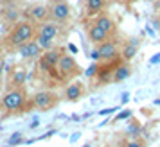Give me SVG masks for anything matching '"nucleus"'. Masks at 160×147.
<instances>
[{"mask_svg":"<svg viewBox=\"0 0 160 147\" xmlns=\"http://www.w3.org/2000/svg\"><path fill=\"white\" fill-rule=\"evenodd\" d=\"M38 34V27L34 22L31 20H20V22L13 25V29L9 31V34L6 36V45L9 49H20L22 45L29 43L31 40H34Z\"/></svg>","mask_w":160,"mask_h":147,"instance_id":"obj_1","label":"nucleus"},{"mask_svg":"<svg viewBox=\"0 0 160 147\" xmlns=\"http://www.w3.org/2000/svg\"><path fill=\"white\" fill-rule=\"evenodd\" d=\"M25 101H27V93H25L23 86L22 88H8L0 101V120L22 111Z\"/></svg>","mask_w":160,"mask_h":147,"instance_id":"obj_2","label":"nucleus"},{"mask_svg":"<svg viewBox=\"0 0 160 147\" xmlns=\"http://www.w3.org/2000/svg\"><path fill=\"white\" fill-rule=\"evenodd\" d=\"M72 9L67 0H51L49 2V20H54L58 23H67L70 20Z\"/></svg>","mask_w":160,"mask_h":147,"instance_id":"obj_3","label":"nucleus"},{"mask_svg":"<svg viewBox=\"0 0 160 147\" xmlns=\"http://www.w3.org/2000/svg\"><path fill=\"white\" fill-rule=\"evenodd\" d=\"M58 104V95L51 92V90H42L36 92L34 95L31 97V106L38 111H49Z\"/></svg>","mask_w":160,"mask_h":147,"instance_id":"obj_4","label":"nucleus"},{"mask_svg":"<svg viewBox=\"0 0 160 147\" xmlns=\"http://www.w3.org/2000/svg\"><path fill=\"white\" fill-rule=\"evenodd\" d=\"M121 56V45L117 41H112V40H106L102 43L97 45V49L94 50V59H99V61H113L115 58Z\"/></svg>","mask_w":160,"mask_h":147,"instance_id":"obj_5","label":"nucleus"},{"mask_svg":"<svg viewBox=\"0 0 160 147\" xmlns=\"http://www.w3.org/2000/svg\"><path fill=\"white\" fill-rule=\"evenodd\" d=\"M65 54V50L61 47H54L51 50H45L42 54V58L38 59V66L40 70L43 72H52V70H58V65H59V59L61 56Z\"/></svg>","mask_w":160,"mask_h":147,"instance_id":"obj_6","label":"nucleus"},{"mask_svg":"<svg viewBox=\"0 0 160 147\" xmlns=\"http://www.w3.org/2000/svg\"><path fill=\"white\" fill-rule=\"evenodd\" d=\"M58 74H59V77H63V79H74V77L81 75L83 70L78 65V61L74 59V56L63 54L61 59H59V65H58Z\"/></svg>","mask_w":160,"mask_h":147,"instance_id":"obj_7","label":"nucleus"},{"mask_svg":"<svg viewBox=\"0 0 160 147\" xmlns=\"http://www.w3.org/2000/svg\"><path fill=\"white\" fill-rule=\"evenodd\" d=\"M25 16L29 18L31 22L42 23V22H45V20H49V6H47V4H42V2H34V4L27 6Z\"/></svg>","mask_w":160,"mask_h":147,"instance_id":"obj_8","label":"nucleus"},{"mask_svg":"<svg viewBox=\"0 0 160 147\" xmlns=\"http://www.w3.org/2000/svg\"><path fill=\"white\" fill-rule=\"evenodd\" d=\"M18 54H20V58L25 59V61H38V59L42 58V54H43V49L38 45L36 40H31L29 43L22 45V47L18 49Z\"/></svg>","mask_w":160,"mask_h":147,"instance_id":"obj_9","label":"nucleus"},{"mask_svg":"<svg viewBox=\"0 0 160 147\" xmlns=\"http://www.w3.org/2000/svg\"><path fill=\"white\" fill-rule=\"evenodd\" d=\"M61 25L63 23H58V22H54V20H45V22L38 23V34L47 36L56 41L61 36Z\"/></svg>","mask_w":160,"mask_h":147,"instance_id":"obj_10","label":"nucleus"},{"mask_svg":"<svg viewBox=\"0 0 160 147\" xmlns=\"http://www.w3.org/2000/svg\"><path fill=\"white\" fill-rule=\"evenodd\" d=\"M0 20H2L4 25H8V27L16 25V23L22 20V11L16 7V6H13V4H8L6 7L0 11Z\"/></svg>","mask_w":160,"mask_h":147,"instance_id":"obj_11","label":"nucleus"},{"mask_svg":"<svg viewBox=\"0 0 160 147\" xmlns=\"http://www.w3.org/2000/svg\"><path fill=\"white\" fill-rule=\"evenodd\" d=\"M85 93V86H83V83L79 81H72L68 83L63 90V99L68 101V102H76V101H79L81 97Z\"/></svg>","mask_w":160,"mask_h":147,"instance_id":"obj_12","label":"nucleus"},{"mask_svg":"<svg viewBox=\"0 0 160 147\" xmlns=\"http://www.w3.org/2000/svg\"><path fill=\"white\" fill-rule=\"evenodd\" d=\"M108 38H110V32L104 31L101 25H97L95 22L88 27V40H90V43L99 45V43H102V41H106Z\"/></svg>","mask_w":160,"mask_h":147,"instance_id":"obj_13","label":"nucleus"},{"mask_svg":"<svg viewBox=\"0 0 160 147\" xmlns=\"http://www.w3.org/2000/svg\"><path fill=\"white\" fill-rule=\"evenodd\" d=\"M131 74H133V70H131V65L128 63V61H122V63H119V65L113 68V75H112V83H115V84H119V83L126 81L128 77H131Z\"/></svg>","mask_w":160,"mask_h":147,"instance_id":"obj_14","label":"nucleus"},{"mask_svg":"<svg viewBox=\"0 0 160 147\" xmlns=\"http://www.w3.org/2000/svg\"><path fill=\"white\" fill-rule=\"evenodd\" d=\"M137 50H138V38H131L128 41H124L122 47H121V58L124 61H130L137 54Z\"/></svg>","mask_w":160,"mask_h":147,"instance_id":"obj_15","label":"nucleus"},{"mask_svg":"<svg viewBox=\"0 0 160 147\" xmlns=\"http://www.w3.org/2000/svg\"><path fill=\"white\" fill-rule=\"evenodd\" d=\"M27 81V72L23 68H15L11 74V79H9L8 88H22Z\"/></svg>","mask_w":160,"mask_h":147,"instance_id":"obj_16","label":"nucleus"},{"mask_svg":"<svg viewBox=\"0 0 160 147\" xmlns=\"http://www.w3.org/2000/svg\"><path fill=\"white\" fill-rule=\"evenodd\" d=\"M106 7V0H87V15L97 16Z\"/></svg>","mask_w":160,"mask_h":147,"instance_id":"obj_17","label":"nucleus"},{"mask_svg":"<svg viewBox=\"0 0 160 147\" xmlns=\"http://www.w3.org/2000/svg\"><path fill=\"white\" fill-rule=\"evenodd\" d=\"M95 23H97V25H101L104 31H108L110 34L115 31V22H113V20H112L108 15H104V13L97 15V18H95Z\"/></svg>","mask_w":160,"mask_h":147,"instance_id":"obj_18","label":"nucleus"},{"mask_svg":"<svg viewBox=\"0 0 160 147\" xmlns=\"http://www.w3.org/2000/svg\"><path fill=\"white\" fill-rule=\"evenodd\" d=\"M38 41V45L43 49V52L45 50H51V49H54L56 47V41L54 40H51V38H47V36H42V34H36V38H34Z\"/></svg>","mask_w":160,"mask_h":147,"instance_id":"obj_19","label":"nucleus"},{"mask_svg":"<svg viewBox=\"0 0 160 147\" xmlns=\"http://www.w3.org/2000/svg\"><path fill=\"white\" fill-rule=\"evenodd\" d=\"M138 133H142V126L138 124L137 120H131V126L128 127V135H131V136H137Z\"/></svg>","mask_w":160,"mask_h":147,"instance_id":"obj_20","label":"nucleus"},{"mask_svg":"<svg viewBox=\"0 0 160 147\" xmlns=\"http://www.w3.org/2000/svg\"><path fill=\"white\" fill-rule=\"evenodd\" d=\"M124 147H144V142L140 138H131L124 144Z\"/></svg>","mask_w":160,"mask_h":147,"instance_id":"obj_21","label":"nucleus"},{"mask_svg":"<svg viewBox=\"0 0 160 147\" xmlns=\"http://www.w3.org/2000/svg\"><path fill=\"white\" fill-rule=\"evenodd\" d=\"M97 70H99V68H97V65L94 63V65L90 66L87 72H85V75H87V77H94V75H97Z\"/></svg>","mask_w":160,"mask_h":147,"instance_id":"obj_22","label":"nucleus"},{"mask_svg":"<svg viewBox=\"0 0 160 147\" xmlns=\"http://www.w3.org/2000/svg\"><path fill=\"white\" fill-rule=\"evenodd\" d=\"M131 117V111L128 110V111H122V113H119L115 117V120H124V118H130Z\"/></svg>","mask_w":160,"mask_h":147,"instance_id":"obj_23","label":"nucleus"},{"mask_svg":"<svg viewBox=\"0 0 160 147\" xmlns=\"http://www.w3.org/2000/svg\"><path fill=\"white\" fill-rule=\"evenodd\" d=\"M20 138H22V135H13V136H11V140H9V145L18 144V142H20Z\"/></svg>","mask_w":160,"mask_h":147,"instance_id":"obj_24","label":"nucleus"},{"mask_svg":"<svg viewBox=\"0 0 160 147\" xmlns=\"http://www.w3.org/2000/svg\"><path fill=\"white\" fill-rule=\"evenodd\" d=\"M2 75H4V63L0 61V81H2Z\"/></svg>","mask_w":160,"mask_h":147,"instance_id":"obj_25","label":"nucleus"},{"mask_svg":"<svg viewBox=\"0 0 160 147\" xmlns=\"http://www.w3.org/2000/svg\"><path fill=\"white\" fill-rule=\"evenodd\" d=\"M110 111H115V110H112V108H108V110H102V111H99V113H101V115H108Z\"/></svg>","mask_w":160,"mask_h":147,"instance_id":"obj_26","label":"nucleus"},{"mask_svg":"<svg viewBox=\"0 0 160 147\" xmlns=\"http://www.w3.org/2000/svg\"><path fill=\"white\" fill-rule=\"evenodd\" d=\"M15 0H0V4H4V6H8V4H13Z\"/></svg>","mask_w":160,"mask_h":147,"instance_id":"obj_27","label":"nucleus"},{"mask_svg":"<svg viewBox=\"0 0 160 147\" xmlns=\"http://www.w3.org/2000/svg\"><path fill=\"white\" fill-rule=\"evenodd\" d=\"M128 99H130V93H122V102H126Z\"/></svg>","mask_w":160,"mask_h":147,"instance_id":"obj_28","label":"nucleus"},{"mask_svg":"<svg viewBox=\"0 0 160 147\" xmlns=\"http://www.w3.org/2000/svg\"><path fill=\"white\" fill-rule=\"evenodd\" d=\"M160 61V56H155V58H151V63H158Z\"/></svg>","mask_w":160,"mask_h":147,"instance_id":"obj_29","label":"nucleus"},{"mask_svg":"<svg viewBox=\"0 0 160 147\" xmlns=\"http://www.w3.org/2000/svg\"><path fill=\"white\" fill-rule=\"evenodd\" d=\"M155 104H158V106H160V101H155Z\"/></svg>","mask_w":160,"mask_h":147,"instance_id":"obj_30","label":"nucleus"},{"mask_svg":"<svg viewBox=\"0 0 160 147\" xmlns=\"http://www.w3.org/2000/svg\"><path fill=\"white\" fill-rule=\"evenodd\" d=\"M108 147H115V145H108Z\"/></svg>","mask_w":160,"mask_h":147,"instance_id":"obj_31","label":"nucleus"},{"mask_svg":"<svg viewBox=\"0 0 160 147\" xmlns=\"http://www.w3.org/2000/svg\"><path fill=\"white\" fill-rule=\"evenodd\" d=\"M85 147H90V145H85Z\"/></svg>","mask_w":160,"mask_h":147,"instance_id":"obj_32","label":"nucleus"},{"mask_svg":"<svg viewBox=\"0 0 160 147\" xmlns=\"http://www.w3.org/2000/svg\"><path fill=\"white\" fill-rule=\"evenodd\" d=\"M0 101H2V97H0Z\"/></svg>","mask_w":160,"mask_h":147,"instance_id":"obj_33","label":"nucleus"}]
</instances>
